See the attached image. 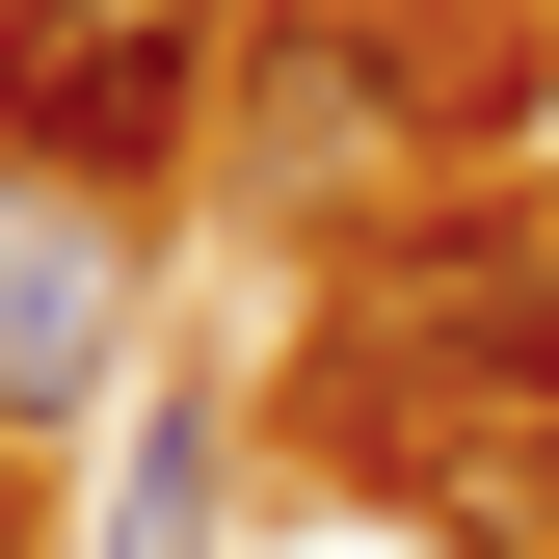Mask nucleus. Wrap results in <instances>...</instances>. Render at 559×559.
Returning a JSON list of instances; mask_svg holds the SVG:
<instances>
[{
  "instance_id": "obj_1",
  "label": "nucleus",
  "mask_w": 559,
  "mask_h": 559,
  "mask_svg": "<svg viewBox=\"0 0 559 559\" xmlns=\"http://www.w3.org/2000/svg\"><path fill=\"white\" fill-rule=\"evenodd\" d=\"M240 0H0V160H81V187H160L187 107H214Z\"/></svg>"
},
{
  "instance_id": "obj_2",
  "label": "nucleus",
  "mask_w": 559,
  "mask_h": 559,
  "mask_svg": "<svg viewBox=\"0 0 559 559\" xmlns=\"http://www.w3.org/2000/svg\"><path fill=\"white\" fill-rule=\"evenodd\" d=\"M133 294H160V214H133V187H81V160H0V453L107 427Z\"/></svg>"
},
{
  "instance_id": "obj_3",
  "label": "nucleus",
  "mask_w": 559,
  "mask_h": 559,
  "mask_svg": "<svg viewBox=\"0 0 559 559\" xmlns=\"http://www.w3.org/2000/svg\"><path fill=\"white\" fill-rule=\"evenodd\" d=\"M214 507H240V453H214V400H160V427L107 453V533H81V559H214Z\"/></svg>"
},
{
  "instance_id": "obj_4",
  "label": "nucleus",
  "mask_w": 559,
  "mask_h": 559,
  "mask_svg": "<svg viewBox=\"0 0 559 559\" xmlns=\"http://www.w3.org/2000/svg\"><path fill=\"white\" fill-rule=\"evenodd\" d=\"M346 133H400V81H373V53H346V27H294V53H266V160H346Z\"/></svg>"
}]
</instances>
